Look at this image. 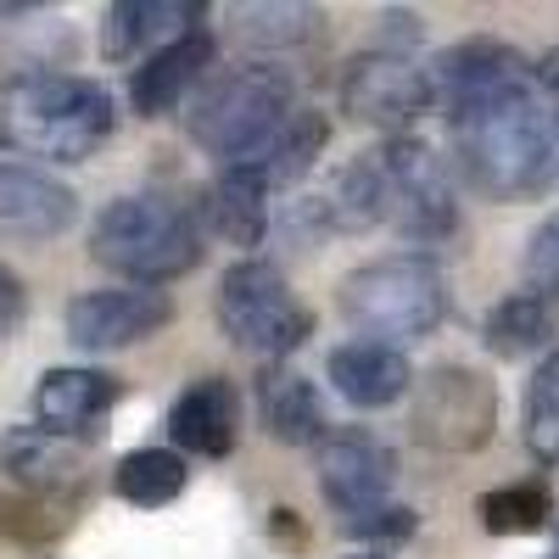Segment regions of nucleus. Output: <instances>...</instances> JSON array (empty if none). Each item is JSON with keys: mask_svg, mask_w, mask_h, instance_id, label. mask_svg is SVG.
I'll return each mask as SVG.
<instances>
[{"mask_svg": "<svg viewBox=\"0 0 559 559\" xmlns=\"http://www.w3.org/2000/svg\"><path fill=\"white\" fill-rule=\"evenodd\" d=\"M548 331H554L548 302H543V297H532V292L503 297V302L487 313V324H481V336H487V347H492L498 358H521V353L543 347V342H548Z\"/></svg>", "mask_w": 559, "mask_h": 559, "instance_id": "obj_24", "label": "nucleus"}, {"mask_svg": "<svg viewBox=\"0 0 559 559\" xmlns=\"http://www.w3.org/2000/svg\"><path fill=\"white\" fill-rule=\"evenodd\" d=\"M342 107L347 118L369 123V129H386L392 140L437 107V90H431V68H414L408 57H358L342 79Z\"/></svg>", "mask_w": 559, "mask_h": 559, "instance_id": "obj_9", "label": "nucleus"}, {"mask_svg": "<svg viewBox=\"0 0 559 559\" xmlns=\"http://www.w3.org/2000/svg\"><path fill=\"white\" fill-rule=\"evenodd\" d=\"M185 459L168 453V448H134L123 464H118V498L140 503V509H157V503H174L185 492Z\"/></svg>", "mask_w": 559, "mask_h": 559, "instance_id": "obj_23", "label": "nucleus"}, {"mask_svg": "<svg viewBox=\"0 0 559 559\" xmlns=\"http://www.w3.org/2000/svg\"><path fill=\"white\" fill-rule=\"evenodd\" d=\"M218 324L236 347L263 353V358H286L313 336V313L292 292V280L263 258H247V263L224 269V280H218Z\"/></svg>", "mask_w": 559, "mask_h": 559, "instance_id": "obj_6", "label": "nucleus"}, {"mask_svg": "<svg viewBox=\"0 0 559 559\" xmlns=\"http://www.w3.org/2000/svg\"><path fill=\"white\" fill-rule=\"evenodd\" d=\"M90 258L140 286L179 280L202 263V224L168 197H118L90 229Z\"/></svg>", "mask_w": 559, "mask_h": 559, "instance_id": "obj_3", "label": "nucleus"}, {"mask_svg": "<svg viewBox=\"0 0 559 559\" xmlns=\"http://www.w3.org/2000/svg\"><path fill=\"white\" fill-rule=\"evenodd\" d=\"M213 62V34L207 28H191V34H179L168 45H157V51L134 68L129 79V102L140 118H163L168 107H179V96L191 90Z\"/></svg>", "mask_w": 559, "mask_h": 559, "instance_id": "obj_14", "label": "nucleus"}, {"mask_svg": "<svg viewBox=\"0 0 559 559\" xmlns=\"http://www.w3.org/2000/svg\"><path fill=\"white\" fill-rule=\"evenodd\" d=\"M0 464H7V476H17L23 487H68L79 476V442L73 437H57V431H45V426H17L0 437Z\"/></svg>", "mask_w": 559, "mask_h": 559, "instance_id": "obj_20", "label": "nucleus"}, {"mask_svg": "<svg viewBox=\"0 0 559 559\" xmlns=\"http://www.w3.org/2000/svg\"><path fill=\"white\" fill-rule=\"evenodd\" d=\"M459 174L492 202L543 197L559 174V112L537 68L498 39H464L431 62Z\"/></svg>", "mask_w": 559, "mask_h": 559, "instance_id": "obj_1", "label": "nucleus"}, {"mask_svg": "<svg viewBox=\"0 0 559 559\" xmlns=\"http://www.w3.org/2000/svg\"><path fill=\"white\" fill-rule=\"evenodd\" d=\"M353 559H381V554H353Z\"/></svg>", "mask_w": 559, "mask_h": 559, "instance_id": "obj_32", "label": "nucleus"}, {"mask_svg": "<svg viewBox=\"0 0 559 559\" xmlns=\"http://www.w3.org/2000/svg\"><path fill=\"white\" fill-rule=\"evenodd\" d=\"M548 559H559V548H554V554H548Z\"/></svg>", "mask_w": 559, "mask_h": 559, "instance_id": "obj_33", "label": "nucleus"}, {"mask_svg": "<svg viewBox=\"0 0 559 559\" xmlns=\"http://www.w3.org/2000/svg\"><path fill=\"white\" fill-rule=\"evenodd\" d=\"M112 134V96L79 73H17L0 84V140L23 157L84 163Z\"/></svg>", "mask_w": 559, "mask_h": 559, "instance_id": "obj_2", "label": "nucleus"}, {"mask_svg": "<svg viewBox=\"0 0 559 559\" xmlns=\"http://www.w3.org/2000/svg\"><path fill=\"white\" fill-rule=\"evenodd\" d=\"M526 442L543 464H559V353H548L526 381Z\"/></svg>", "mask_w": 559, "mask_h": 559, "instance_id": "obj_26", "label": "nucleus"}, {"mask_svg": "<svg viewBox=\"0 0 559 559\" xmlns=\"http://www.w3.org/2000/svg\"><path fill=\"white\" fill-rule=\"evenodd\" d=\"M324 140H331L324 118H319V112H308V107H297L286 123H280V129L269 134V146H263L258 157H247V168H258V174H263L269 191H274V185H297V179L319 163Z\"/></svg>", "mask_w": 559, "mask_h": 559, "instance_id": "obj_22", "label": "nucleus"}, {"mask_svg": "<svg viewBox=\"0 0 559 559\" xmlns=\"http://www.w3.org/2000/svg\"><path fill=\"white\" fill-rule=\"evenodd\" d=\"M313 23L308 7H241V39H263V45H292L302 39Z\"/></svg>", "mask_w": 559, "mask_h": 559, "instance_id": "obj_28", "label": "nucleus"}, {"mask_svg": "<svg viewBox=\"0 0 559 559\" xmlns=\"http://www.w3.org/2000/svg\"><path fill=\"white\" fill-rule=\"evenodd\" d=\"M548 487L543 481H521V487H498L481 498V526L492 537H526L548 526Z\"/></svg>", "mask_w": 559, "mask_h": 559, "instance_id": "obj_25", "label": "nucleus"}, {"mask_svg": "<svg viewBox=\"0 0 559 559\" xmlns=\"http://www.w3.org/2000/svg\"><path fill=\"white\" fill-rule=\"evenodd\" d=\"M292 112H297L292 79L280 68H229L197 96L185 123H191V140L207 157H224V168H236L258 157Z\"/></svg>", "mask_w": 559, "mask_h": 559, "instance_id": "obj_5", "label": "nucleus"}, {"mask_svg": "<svg viewBox=\"0 0 559 559\" xmlns=\"http://www.w3.org/2000/svg\"><path fill=\"white\" fill-rule=\"evenodd\" d=\"M258 419H263V431L274 442H292V448L324 442V426H331V419H324L319 392H313V381L297 376L292 364H269L263 376H258Z\"/></svg>", "mask_w": 559, "mask_h": 559, "instance_id": "obj_16", "label": "nucleus"}, {"mask_svg": "<svg viewBox=\"0 0 559 559\" xmlns=\"http://www.w3.org/2000/svg\"><path fill=\"white\" fill-rule=\"evenodd\" d=\"M73 224V191L39 168L0 163V241H51Z\"/></svg>", "mask_w": 559, "mask_h": 559, "instance_id": "obj_12", "label": "nucleus"}, {"mask_svg": "<svg viewBox=\"0 0 559 559\" xmlns=\"http://www.w3.org/2000/svg\"><path fill=\"white\" fill-rule=\"evenodd\" d=\"M118 403V381L102 376V369H51L34 386V414L45 431L57 437H90L102 426V414Z\"/></svg>", "mask_w": 559, "mask_h": 559, "instance_id": "obj_15", "label": "nucleus"}, {"mask_svg": "<svg viewBox=\"0 0 559 559\" xmlns=\"http://www.w3.org/2000/svg\"><path fill=\"white\" fill-rule=\"evenodd\" d=\"M419 521H414V509L403 503H369V509H353V515H342V532L347 537H364V543H397L408 537Z\"/></svg>", "mask_w": 559, "mask_h": 559, "instance_id": "obj_29", "label": "nucleus"}, {"mask_svg": "<svg viewBox=\"0 0 559 559\" xmlns=\"http://www.w3.org/2000/svg\"><path fill=\"white\" fill-rule=\"evenodd\" d=\"M313 471H319L324 503H331L336 515H353V509L386 503V492L397 481V459L381 437L347 426V431H324V442L313 453Z\"/></svg>", "mask_w": 559, "mask_h": 559, "instance_id": "obj_10", "label": "nucleus"}, {"mask_svg": "<svg viewBox=\"0 0 559 559\" xmlns=\"http://www.w3.org/2000/svg\"><path fill=\"white\" fill-rule=\"evenodd\" d=\"M408 358L397 347L381 342H347L331 353V386L353 403V408H386L408 392Z\"/></svg>", "mask_w": 559, "mask_h": 559, "instance_id": "obj_18", "label": "nucleus"}, {"mask_svg": "<svg viewBox=\"0 0 559 559\" xmlns=\"http://www.w3.org/2000/svg\"><path fill=\"white\" fill-rule=\"evenodd\" d=\"M537 79H543V90H548V102L559 107V51H548V57L537 62Z\"/></svg>", "mask_w": 559, "mask_h": 559, "instance_id": "obj_31", "label": "nucleus"}, {"mask_svg": "<svg viewBox=\"0 0 559 559\" xmlns=\"http://www.w3.org/2000/svg\"><path fill=\"white\" fill-rule=\"evenodd\" d=\"M17 324H23V286H17L7 269H0V342H7Z\"/></svg>", "mask_w": 559, "mask_h": 559, "instance_id": "obj_30", "label": "nucleus"}, {"mask_svg": "<svg viewBox=\"0 0 559 559\" xmlns=\"http://www.w3.org/2000/svg\"><path fill=\"white\" fill-rule=\"evenodd\" d=\"M236 431H241V397L224 376H207L197 386H185L168 408V437L185 453L224 459L229 448H236Z\"/></svg>", "mask_w": 559, "mask_h": 559, "instance_id": "obj_13", "label": "nucleus"}, {"mask_svg": "<svg viewBox=\"0 0 559 559\" xmlns=\"http://www.w3.org/2000/svg\"><path fill=\"white\" fill-rule=\"evenodd\" d=\"M202 218L229 247H258L263 229H269V185H263V174L247 168V163L224 168L202 191Z\"/></svg>", "mask_w": 559, "mask_h": 559, "instance_id": "obj_17", "label": "nucleus"}, {"mask_svg": "<svg viewBox=\"0 0 559 559\" xmlns=\"http://www.w3.org/2000/svg\"><path fill=\"white\" fill-rule=\"evenodd\" d=\"M498 426V386L481 369L442 364L414 386V437L442 453H471Z\"/></svg>", "mask_w": 559, "mask_h": 559, "instance_id": "obj_8", "label": "nucleus"}, {"mask_svg": "<svg viewBox=\"0 0 559 559\" xmlns=\"http://www.w3.org/2000/svg\"><path fill=\"white\" fill-rule=\"evenodd\" d=\"M174 319V302L152 286H118V292H84L68 302V336L90 353H112L157 336Z\"/></svg>", "mask_w": 559, "mask_h": 559, "instance_id": "obj_11", "label": "nucleus"}, {"mask_svg": "<svg viewBox=\"0 0 559 559\" xmlns=\"http://www.w3.org/2000/svg\"><path fill=\"white\" fill-rule=\"evenodd\" d=\"M319 218L331 229H347V236L386 224V179H381L376 152H364L347 168H336L331 191H324V202H319Z\"/></svg>", "mask_w": 559, "mask_h": 559, "instance_id": "obj_21", "label": "nucleus"}, {"mask_svg": "<svg viewBox=\"0 0 559 559\" xmlns=\"http://www.w3.org/2000/svg\"><path fill=\"white\" fill-rule=\"evenodd\" d=\"M521 274H526V292H532V297H543V302L559 297V213H548V218L532 229Z\"/></svg>", "mask_w": 559, "mask_h": 559, "instance_id": "obj_27", "label": "nucleus"}, {"mask_svg": "<svg viewBox=\"0 0 559 559\" xmlns=\"http://www.w3.org/2000/svg\"><path fill=\"white\" fill-rule=\"evenodd\" d=\"M342 319L358 331V342H419L431 336L442 313H448V280L431 258L419 252H397V258H376L342 280Z\"/></svg>", "mask_w": 559, "mask_h": 559, "instance_id": "obj_4", "label": "nucleus"}, {"mask_svg": "<svg viewBox=\"0 0 559 559\" xmlns=\"http://www.w3.org/2000/svg\"><path fill=\"white\" fill-rule=\"evenodd\" d=\"M381 179H386V224L403 241H448L459 229V207H453V185L442 174V163L419 146V140H386L376 152Z\"/></svg>", "mask_w": 559, "mask_h": 559, "instance_id": "obj_7", "label": "nucleus"}, {"mask_svg": "<svg viewBox=\"0 0 559 559\" xmlns=\"http://www.w3.org/2000/svg\"><path fill=\"white\" fill-rule=\"evenodd\" d=\"M197 17L202 7H185V0H118V7H107V23H102V57L129 62L163 34L174 39L191 34Z\"/></svg>", "mask_w": 559, "mask_h": 559, "instance_id": "obj_19", "label": "nucleus"}]
</instances>
